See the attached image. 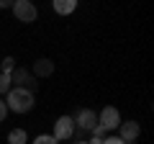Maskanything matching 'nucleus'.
<instances>
[{
  "label": "nucleus",
  "mask_w": 154,
  "mask_h": 144,
  "mask_svg": "<svg viewBox=\"0 0 154 144\" xmlns=\"http://www.w3.org/2000/svg\"><path fill=\"white\" fill-rule=\"evenodd\" d=\"M5 105L8 111H16V113H28L33 108V93L23 88H11L5 95Z\"/></svg>",
  "instance_id": "obj_1"
},
{
  "label": "nucleus",
  "mask_w": 154,
  "mask_h": 144,
  "mask_svg": "<svg viewBox=\"0 0 154 144\" xmlns=\"http://www.w3.org/2000/svg\"><path fill=\"white\" fill-rule=\"evenodd\" d=\"M11 85H13V88H23V90H28V93H33V90H36V77L31 75V70L16 67V70L11 72Z\"/></svg>",
  "instance_id": "obj_2"
},
{
  "label": "nucleus",
  "mask_w": 154,
  "mask_h": 144,
  "mask_svg": "<svg viewBox=\"0 0 154 144\" xmlns=\"http://www.w3.org/2000/svg\"><path fill=\"white\" fill-rule=\"evenodd\" d=\"M75 118L72 116H59L54 121V131H51V136L57 139V142H64V139H72L75 136Z\"/></svg>",
  "instance_id": "obj_3"
},
{
  "label": "nucleus",
  "mask_w": 154,
  "mask_h": 144,
  "mask_svg": "<svg viewBox=\"0 0 154 144\" xmlns=\"http://www.w3.org/2000/svg\"><path fill=\"white\" fill-rule=\"evenodd\" d=\"M13 13H16V18L23 21V23H33L38 18V8L33 5L31 0H16V3H13Z\"/></svg>",
  "instance_id": "obj_4"
},
{
  "label": "nucleus",
  "mask_w": 154,
  "mask_h": 144,
  "mask_svg": "<svg viewBox=\"0 0 154 144\" xmlns=\"http://www.w3.org/2000/svg\"><path fill=\"white\" fill-rule=\"evenodd\" d=\"M98 126H103L105 134H108V131H116V129L121 126V113H118V108L105 105L103 111H100V116H98Z\"/></svg>",
  "instance_id": "obj_5"
},
{
  "label": "nucleus",
  "mask_w": 154,
  "mask_h": 144,
  "mask_svg": "<svg viewBox=\"0 0 154 144\" xmlns=\"http://www.w3.org/2000/svg\"><path fill=\"white\" fill-rule=\"evenodd\" d=\"M75 126L80 129V131H93V129L98 126V113L90 111V108H82V111L77 113V118H75Z\"/></svg>",
  "instance_id": "obj_6"
},
{
  "label": "nucleus",
  "mask_w": 154,
  "mask_h": 144,
  "mask_svg": "<svg viewBox=\"0 0 154 144\" xmlns=\"http://www.w3.org/2000/svg\"><path fill=\"white\" fill-rule=\"evenodd\" d=\"M139 134H141V126L136 121H121V126H118V136L126 144H134L139 139Z\"/></svg>",
  "instance_id": "obj_7"
},
{
  "label": "nucleus",
  "mask_w": 154,
  "mask_h": 144,
  "mask_svg": "<svg viewBox=\"0 0 154 144\" xmlns=\"http://www.w3.org/2000/svg\"><path fill=\"white\" fill-rule=\"evenodd\" d=\"M31 75H33V77H49V75H54V62L46 59V57L36 59L33 67H31Z\"/></svg>",
  "instance_id": "obj_8"
},
{
  "label": "nucleus",
  "mask_w": 154,
  "mask_h": 144,
  "mask_svg": "<svg viewBox=\"0 0 154 144\" xmlns=\"http://www.w3.org/2000/svg\"><path fill=\"white\" fill-rule=\"evenodd\" d=\"M51 8H54L59 16H69V13L77 8V0H54V5H51Z\"/></svg>",
  "instance_id": "obj_9"
},
{
  "label": "nucleus",
  "mask_w": 154,
  "mask_h": 144,
  "mask_svg": "<svg viewBox=\"0 0 154 144\" xmlns=\"http://www.w3.org/2000/svg\"><path fill=\"white\" fill-rule=\"evenodd\" d=\"M28 142V134L23 131V129H13V131H8V144H26Z\"/></svg>",
  "instance_id": "obj_10"
},
{
  "label": "nucleus",
  "mask_w": 154,
  "mask_h": 144,
  "mask_svg": "<svg viewBox=\"0 0 154 144\" xmlns=\"http://www.w3.org/2000/svg\"><path fill=\"white\" fill-rule=\"evenodd\" d=\"M13 70H16V57H3L0 59V72L3 75H11Z\"/></svg>",
  "instance_id": "obj_11"
},
{
  "label": "nucleus",
  "mask_w": 154,
  "mask_h": 144,
  "mask_svg": "<svg viewBox=\"0 0 154 144\" xmlns=\"http://www.w3.org/2000/svg\"><path fill=\"white\" fill-rule=\"evenodd\" d=\"M11 75H3L0 72V95H8V90H11Z\"/></svg>",
  "instance_id": "obj_12"
},
{
  "label": "nucleus",
  "mask_w": 154,
  "mask_h": 144,
  "mask_svg": "<svg viewBox=\"0 0 154 144\" xmlns=\"http://www.w3.org/2000/svg\"><path fill=\"white\" fill-rule=\"evenodd\" d=\"M33 144H57V139L51 136V134H38V136L33 139Z\"/></svg>",
  "instance_id": "obj_13"
},
{
  "label": "nucleus",
  "mask_w": 154,
  "mask_h": 144,
  "mask_svg": "<svg viewBox=\"0 0 154 144\" xmlns=\"http://www.w3.org/2000/svg\"><path fill=\"white\" fill-rule=\"evenodd\" d=\"M5 116H8V105H5V100L0 98V124L5 121Z\"/></svg>",
  "instance_id": "obj_14"
},
{
  "label": "nucleus",
  "mask_w": 154,
  "mask_h": 144,
  "mask_svg": "<svg viewBox=\"0 0 154 144\" xmlns=\"http://www.w3.org/2000/svg\"><path fill=\"white\" fill-rule=\"evenodd\" d=\"M103 144H126V142H123L121 136H105V139H103Z\"/></svg>",
  "instance_id": "obj_15"
},
{
  "label": "nucleus",
  "mask_w": 154,
  "mask_h": 144,
  "mask_svg": "<svg viewBox=\"0 0 154 144\" xmlns=\"http://www.w3.org/2000/svg\"><path fill=\"white\" fill-rule=\"evenodd\" d=\"M5 8H13L11 0H0V11H5Z\"/></svg>",
  "instance_id": "obj_16"
},
{
  "label": "nucleus",
  "mask_w": 154,
  "mask_h": 144,
  "mask_svg": "<svg viewBox=\"0 0 154 144\" xmlns=\"http://www.w3.org/2000/svg\"><path fill=\"white\" fill-rule=\"evenodd\" d=\"M88 144H103V139H100V136H93V139H90Z\"/></svg>",
  "instance_id": "obj_17"
},
{
  "label": "nucleus",
  "mask_w": 154,
  "mask_h": 144,
  "mask_svg": "<svg viewBox=\"0 0 154 144\" xmlns=\"http://www.w3.org/2000/svg\"><path fill=\"white\" fill-rule=\"evenodd\" d=\"M77 144H88V142H77Z\"/></svg>",
  "instance_id": "obj_18"
},
{
  "label": "nucleus",
  "mask_w": 154,
  "mask_h": 144,
  "mask_svg": "<svg viewBox=\"0 0 154 144\" xmlns=\"http://www.w3.org/2000/svg\"><path fill=\"white\" fill-rule=\"evenodd\" d=\"M0 59H3V57H0Z\"/></svg>",
  "instance_id": "obj_19"
}]
</instances>
